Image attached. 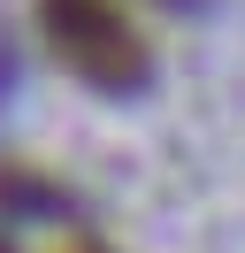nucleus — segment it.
I'll use <instances>...</instances> for the list:
<instances>
[{
    "label": "nucleus",
    "mask_w": 245,
    "mask_h": 253,
    "mask_svg": "<svg viewBox=\"0 0 245 253\" xmlns=\"http://www.w3.org/2000/svg\"><path fill=\"white\" fill-rule=\"evenodd\" d=\"M46 39H54V54L77 77H92L100 92L146 84V39L130 31V16H122L115 0H46Z\"/></svg>",
    "instance_id": "f257e3e1"
}]
</instances>
